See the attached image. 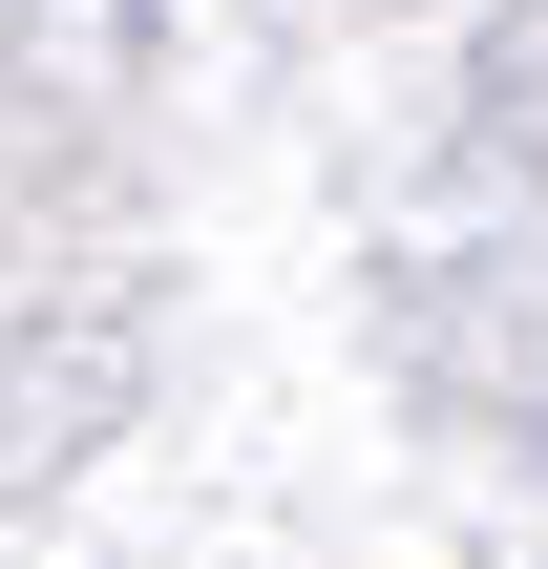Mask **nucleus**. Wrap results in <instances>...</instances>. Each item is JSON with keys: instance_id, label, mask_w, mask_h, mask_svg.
Here are the masks:
<instances>
[]
</instances>
